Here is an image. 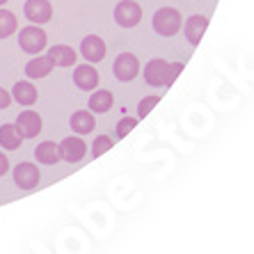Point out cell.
<instances>
[{
    "mask_svg": "<svg viewBox=\"0 0 254 254\" xmlns=\"http://www.w3.org/2000/svg\"><path fill=\"white\" fill-rule=\"evenodd\" d=\"M12 92H7L2 85H0V110H7V108L12 106Z\"/></svg>",
    "mask_w": 254,
    "mask_h": 254,
    "instance_id": "cell-25",
    "label": "cell"
},
{
    "mask_svg": "<svg viewBox=\"0 0 254 254\" xmlns=\"http://www.w3.org/2000/svg\"><path fill=\"white\" fill-rule=\"evenodd\" d=\"M73 85L83 92H92V89L99 87V71L94 69L92 62L87 64H78L73 69Z\"/></svg>",
    "mask_w": 254,
    "mask_h": 254,
    "instance_id": "cell-9",
    "label": "cell"
},
{
    "mask_svg": "<svg viewBox=\"0 0 254 254\" xmlns=\"http://www.w3.org/2000/svg\"><path fill=\"white\" fill-rule=\"evenodd\" d=\"M55 69L53 60L48 58V55H35V58L30 60L28 64H25V76L30 78V80H39V78H46L51 76V71Z\"/></svg>",
    "mask_w": 254,
    "mask_h": 254,
    "instance_id": "cell-13",
    "label": "cell"
},
{
    "mask_svg": "<svg viewBox=\"0 0 254 254\" xmlns=\"http://www.w3.org/2000/svg\"><path fill=\"white\" fill-rule=\"evenodd\" d=\"M113 73L119 83H130L140 73V62L133 53H122L113 64Z\"/></svg>",
    "mask_w": 254,
    "mask_h": 254,
    "instance_id": "cell-7",
    "label": "cell"
},
{
    "mask_svg": "<svg viewBox=\"0 0 254 254\" xmlns=\"http://www.w3.org/2000/svg\"><path fill=\"white\" fill-rule=\"evenodd\" d=\"M7 2H9V0H0V7H5Z\"/></svg>",
    "mask_w": 254,
    "mask_h": 254,
    "instance_id": "cell-27",
    "label": "cell"
},
{
    "mask_svg": "<svg viewBox=\"0 0 254 254\" xmlns=\"http://www.w3.org/2000/svg\"><path fill=\"white\" fill-rule=\"evenodd\" d=\"M158 103H160V96H156V94L154 96H147V99H142L140 103H137V117L144 119L156 106H158Z\"/></svg>",
    "mask_w": 254,
    "mask_h": 254,
    "instance_id": "cell-22",
    "label": "cell"
},
{
    "mask_svg": "<svg viewBox=\"0 0 254 254\" xmlns=\"http://www.w3.org/2000/svg\"><path fill=\"white\" fill-rule=\"evenodd\" d=\"M12 99L16 101L18 106L32 108L37 101H39V92H37V87L32 85V80L25 78V80H18V83L12 87Z\"/></svg>",
    "mask_w": 254,
    "mask_h": 254,
    "instance_id": "cell-12",
    "label": "cell"
},
{
    "mask_svg": "<svg viewBox=\"0 0 254 254\" xmlns=\"http://www.w3.org/2000/svg\"><path fill=\"white\" fill-rule=\"evenodd\" d=\"M7 172H9V158L5 151H0V177H5Z\"/></svg>",
    "mask_w": 254,
    "mask_h": 254,
    "instance_id": "cell-26",
    "label": "cell"
},
{
    "mask_svg": "<svg viewBox=\"0 0 254 254\" xmlns=\"http://www.w3.org/2000/svg\"><path fill=\"white\" fill-rule=\"evenodd\" d=\"M23 14L30 23L44 25L53 18V5H51V0H25Z\"/></svg>",
    "mask_w": 254,
    "mask_h": 254,
    "instance_id": "cell-6",
    "label": "cell"
},
{
    "mask_svg": "<svg viewBox=\"0 0 254 254\" xmlns=\"http://www.w3.org/2000/svg\"><path fill=\"white\" fill-rule=\"evenodd\" d=\"M87 106L94 115H103L115 106V96H113V92H108V89H92Z\"/></svg>",
    "mask_w": 254,
    "mask_h": 254,
    "instance_id": "cell-17",
    "label": "cell"
},
{
    "mask_svg": "<svg viewBox=\"0 0 254 254\" xmlns=\"http://www.w3.org/2000/svg\"><path fill=\"white\" fill-rule=\"evenodd\" d=\"M48 58L53 60V64L55 66H62V69H66V66H73L76 64V51L69 46V44H55V46L48 48Z\"/></svg>",
    "mask_w": 254,
    "mask_h": 254,
    "instance_id": "cell-15",
    "label": "cell"
},
{
    "mask_svg": "<svg viewBox=\"0 0 254 254\" xmlns=\"http://www.w3.org/2000/svg\"><path fill=\"white\" fill-rule=\"evenodd\" d=\"M18 46H21V51L28 55H39L46 51L48 46V35L46 30L42 28V25H35L30 23L25 25V28L18 30Z\"/></svg>",
    "mask_w": 254,
    "mask_h": 254,
    "instance_id": "cell-1",
    "label": "cell"
},
{
    "mask_svg": "<svg viewBox=\"0 0 254 254\" xmlns=\"http://www.w3.org/2000/svg\"><path fill=\"white\" fill-rule=\"evenodd\" d=\"M115 21L122 28H135L142 21V7L137 5L135 0H122L115 7Z\"/></svg>",
    "mask_w": 254,
    "mask_h": 254,
    "instance_id": "cell-5",
    "label": "cell"
},
{
    "mask_svg": "<svg viewBox=\"0 0 254 254\" xmlns=\"http://www.w3.org/2000/svg\"><path fill=\"white\" fill-rule=\"evenodd\" d=\"M137 119L135 117H122L117 122V137H126L130 130H135Z\"/></svg>",
    "mask_w": 254,
    "mask_h": 254,
    "instance_id": "cell-23",
    "label": "cell"
},
{
    "mask_svg": "<svg viewBox=\"0 0 254 254\" xmlns=\"http://www.w3.org/2000/svg\"><path fill=\"white\" fill-rule=\"evenodd\" d=\"M181 71H184V64H181V62H174V64H170V69H167V83H165V87L177 80Z\"/></svg>",
    "mask_w": 254,
    "mask_h": 254,
    "instance_id": "cell-24",
    "label": "cell"
},
{
    "mask_svg": "<svg viewBox=\"0 0 254 254\" xmlns=\"http://www.w3.org/2000/svg\"><path fill=\"white\" fill-rule=\"evenodd\" d=\"M35 158H37V163H42V165H58L60 160H62L60 158V147L53 140L39 142L35 149Z\"/></svg>",
    "mask_w": 254,
    "mask_h": 254,
    "instance_id": "cell-19",
    "label": "cell"
},
{
    "mask_svg": "<svg viewBox=\"0 0 254 254\" xmlns=\"http://www.w3.org/2000/svg\"><path fill=\"white\" fill-rule=\"evenodd\" d=\"M113 147H115V142L110 140V135H96V140L92 142V158H99V156H103Z\"/></svg>",
    "mask_w": 254,
    "mask_h": 254,
    "instance_id": "cell-21",
    "label": "cell"
},
{
    "mask_svg": "<svg viewBox=\"0 0 254 254\" xmlns=\"http://www.w3.org/2000/svg\"><path fill=\"white\" fill-rule=\"evenodd\" d=\"M69 124L76 135H89L96 128V117L92 110H76V113L71 115Z\"/></svg>",
    "mask_w": 254,
    "mask_h": 254,
    "instance_id": "cell-14",
    "label": "cell"
},
{
    "mask_svg": "<svg viewBox=\"0 0 254 254\" xmlns=\"http://www.w3.org/2000/svg\"><path fill=\"white\" fill-rule=\"evenodd\" d=\"M60 147V158L66 160V163H78L83 160L87 154V144H85L83 135H69L58 144Z\"/></svg>",
    "mask_w": 254,
    "mask_h": 254,
    "instance_id": "cell-8",
    "label": "cell"
},
{
    "mask_svg": "<svg viewBox=\"0 0 254 254\" xmlns=\"http://www.w3.org/2000/svg\"><path fill=\"white\" fill-rule=\"evenodd\" d=\"M14 124H16L18 133L23 135V140H35L44 128V119L37 110L28 108V110H23V113H18V117H16Z\"/></svg>",
    "mask_w": 254,
    "mask_h": 254,
    "instance_id": "cell-3",
    "label": "cell"
},
{
    "mask_svg": "<svg viewBox=\"0 0 254 254\" xmlns=\"http://www.w3.org/2000/svg\"><path fill=\"white\" fill-rule=\"evenodd\" d=\"M14 174V184H16V188L21 190H35L37 186H39V181H42V172H39V167L35 165V163H18L16 167L12 170Z\"/></svg>",
    "mask_w": 254,
    "mask_h": 254,
    "instance_id": "cell-4",
    "label": "cell"
},
{
    "mask_svg": "<svg viewBox=\"0 0 254 254\" xmlns=\"http://www.w3.org/2000/svg\"><path fill=\"white\" fill-rule=\"evenodd\" d=\"M23 144V135L18 133L16 124H0V149L18 151Z\"/></svg>",
    "mask_w": 254,
    "mask_h": 254,
    "instance_id": "cell-18",
    "label": "cell"
},
{
    "mask_svg": "<svg viewBox=\"0 0 254 254\" xmlns=\"http://www.w3.org/2000/svg\"><path fill=\"white\" fill-rule=\"evenodd\" d=\"M206 28H208V18L201 16V14H195V16H190L188 21H186L184 35H186V39H188L192 46H197V44L201 42L204 32H206Z\"/></svg>",
    "mask_w": 254,
    "mask_h": 254,
    "instance_id": "cell-16",
    "label": "cell"
},
{
    "mask_svg": "<svg viewBox=\"0 0 254 254\" xmlns=\"http://www.w3.org/2000/svg\"><path fill=\"white\" fill-rule=\"evenodd\" d=\"M167 69H170V62H165L163 58L149 60L147 66H144V80H147V85L163 87L167 83Z\"/></svg>",
    "mask_w": 254,
    "mask_h": 254,
    "instance_id": "cell-10",
    "label": "cell"
},
{
    "mask_svg": "<svg viewBox=\"0 0 254 254\" xmlns=\"http://www.w3.org/2000/svg\"><path fill=\"white\" fill-rule=\"evenodd\" d=\"M154 30L160 37H172L181 30V14L174 7H160L154 14Z\"/></svg>",
    "mask_w": 254,
    "mask_h": 254,
    "instance_id": "cell-2",
    "label": "cell"
},
{
    "mask_svg": "<svg viewBox=\"0 0 254 254\" xmlns=\"http://www.w3.org/2000/svg\"><path fill=\"white\" fill-rule=\"evenodd\" d=\"M80 55H83L87 62L96 64V62H101V60L106 58V42H103L99 35H87L83 42H80Z\"/></svg>",
    "mask_w": 254,
    "mask_h": 254,
    "instance_id": "cell-11",
    "label": "cell"
},
{
    "mask_svg": "<svg viewBox=\"0 0 254 254\" xmlns=\"http://www.w3.org/2000/svg\"><path fill=\"white\" fill-rule=\"evenodd\" d=\"M18 30V21H16V14L0 7V39H7V37L16 35Z\"/></svg>",
    "mask_w": 254,
    "mask_h": 254,
    "instance_id": "cell-20",
    "label": "cell"
}]
</instances>
